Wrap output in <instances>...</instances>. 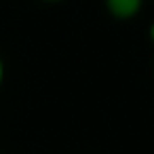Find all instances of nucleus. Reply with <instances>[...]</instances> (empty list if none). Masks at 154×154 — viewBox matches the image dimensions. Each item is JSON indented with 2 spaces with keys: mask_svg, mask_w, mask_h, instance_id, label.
Returning a JSON list of instances; mask_svg holds the SVG:
<instances>
[{
  "mask_svg": "<svg viewBox=\"0 0 154 154\" xmlns=\"http://www.w3.org/2000/svg\"><path fill=\"white\" fill-rule=\"evenodd\" d=\"M143 7V0H106V9L116 19H133Z\"/></svg>",
  "mask_w": 154,
  "mask_h": 154,
  "instance_id": "nucleus-1",
  "label": "nucleus"
},
{
  "mask_svg": "<svg viewBox=\"0 0 154 154\" xmlns=\"http://www.w3.org/2000/svg\"><path fill=\"white\" fill-rule=\"evenodd\" d=\"M2 80H5V63H2V57H0V87H2Z\"/></svg>",
  "mask_w": 154,
  "mask_h": 154,
  "instance_id": "nucleus-2",
  "label": "nucleus"
},
{
  "mask_svg": "<svg viewBox=\"0 0 154 154\" xmlns=\"http://www.w3.org/2000/svg\"><path fill=\"white\" fill-rule=\"evenodd\" d=\"M150 38H152V42H154V23L150 26Z\"/></svg>",
  "mask_w": 154,
  "mask_h": 154,
  "instance_id": "nucleus-3",
  "label": "nucleus"
},
{
  "mask_svg": "<svg viewBox=\"0 0 154 154\" xmlns=\"http://www.w3.org/2000/svg\"><path fill=\"white\" fill-rule=\"evenodd\" d=\"M42 2H63V0H42Z\"/></svg>",
  "mask_w": 154,
  "mask_h": 154,
  "instance_id": "nucleus-4",
  "label": "nucleus"
}]
</instances>
